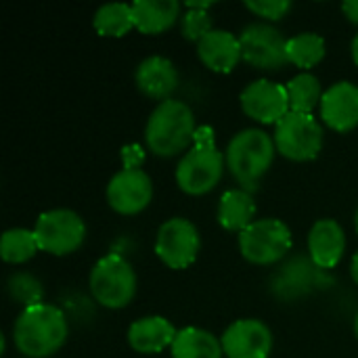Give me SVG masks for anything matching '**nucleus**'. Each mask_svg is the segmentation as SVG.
<instances>
[{"instance_id": "nucleus-1", "label": "nucleus", "mask_w": 358, "mask_h": 358, "mask_svg": "<svg viewBox=\"0 0 358 358\" xmlns=\"http://www.w3.org/2000/svg\"><path fill=\"white\" fill-rule=\"evenodd\" d=\"M69 336L67 317L52 304L23 308L13 327L17 350L25 358H48L63 348Z\"/></svg>"}, {"instance_id": "nucleus-2", "label": "nucleus", "mask_w": 358, "mask_h": 358, "mask_svg": "<svg viewBox=\"0 0 358 358\" xmlns=\"http://www.w3.org/2000/svg\"><path fill=\"white\" fill-rule=\"evenodd\" d=\"M195 115L185 101H162L145 126V143L153 155L174 157L195 143Z\"/></svg>"}, {"instance_id": "nucleus-3", "label": "nucleus", "mask_w": 358, "mask_h": 358, "mask_svg": "<svg viewBox=\"0 0 358 358\" xmlns=\"http://www.w3.org/2000/svg\"><path fill=\"white\" fill-rule=\"evenodd\" d=\"M227 157L216 147L212 126H199L193 147L185 153L176 168V182L187 195L210 193L222 178Z\"/></svg>"}, {"instance_id": "nucleus-4", "label": "nucleus", "mask_w": 358, "mask_h": 358, "mask_svg": "<svg viewBox=\"0 0 358 358\" xmlns=\"http://www.w3.org/2000/svg\"><path fill=\"white\" fill-rule=\"evenodd\" d=\"M275 138H271L260 128H245L237 132L227 147V168L235 176V180L252 193L262 176L268 172L275 159Z\"/></svg>"}, {"instance_id": "nucleus-5", "label": "nucleus", "mask_w": 358, "mask_h": 358, "mask_svg": "<svg viewBox=\"0 0 358 358\" xmlns=\"http://www.w3.org/2000/svg\"><path fill=\"white\" fill-rule=\"evenodd\" d=\"M90 292L94 300L105 308H124L134 300L136 275L132 264L120 254H109L90 271Z\"/></svg>"}, {"instance_id": "nucleus-6", "label": "nucleus", "mask_w": 358, "mask_h": 358, "mask_svg": "<svg viewBox=\"0 0 358 358\" xmlns=\"http://www.w3.org/2000/svg\"><path fill=\"white\" fill-rule=\"evenodd\" d=\"M239 250L252 264H275L292 250V231L279 218L254 220L243 233H239Z\"/></svg>"}, {"instance_id": "nucleus-7", "label": "nucleus", "mask_w": 358, "mask_h": 358, "mask_svg": "<svg viewBox=\"0 0 358 358\" xmlns=\"http://www.w3.org/2000/svg\"><path fill=\"white\" fill-rule=\"evenodd\" d=\"M275 147L292 162L315 159L323 147V128L313 113L289 111L275 126Z\"/></svg>"}, {"instance_id": "nucleus-8", "label": "nucleus", "mask_w": 358, "mask_h": 358, "mask_svg": "<svg viewBox=\"0 0 358 358\" xmlns=\"http://www.w3.org/2000/svg\"><path fill=\"white\" fill-rule=\"evenodd\" d=\"M34 233L42 252H48L52 256H67L84 243L86 224L73 210L57 208L40 214Z\"/></svg>"}, {"instance_id": "nucleus-9", "label": "nucleus", "mask_w": 358, "mask_h": 358, "mask_svg": "<svg viewBox=\"0 0 358 358\" xmlns=\"http://www.w3.org/2000/svg\"><path fill=\"white\" fill-rule=\"evenodd\" d=\"M243 61L256 69L277 71L287 61V40L271 23H250L239 34Z\"/></svg>"}, {"instance_id": "nucleus-10", "label": "nucleus", "mask_w": 358, "mask_h": 358, "mask_svg": "<svg viewBox=\"0 0 358 358\" xmlns=\"http://www.w3.org/2000/svg\"><path fill=\"white\" fill-rule=\"evenodd\" d=\"M199 243L197 227L191 220L176 216L159 227L155 237V254L168 268L180 271L195 262Z\"/></svg>"}, {"instance_id": "nucleus-11", "label": "nucleus", "mask_w": 358, "mask_h": 358, "mask_svg": "<svg viewBox=\"0 0 358 358\" xmlns=\"http://www.w3.org/2000/svg\"><path fill=\"white\" fill-rule=\"evenodd\" d=\"M239 101H241V109L245 111V115H250L252 120L260 124L277 126L292 111L285 86L271 82V80L250 82L241 90Z\"/></svg>"}, {"instance_id": "nucleus-12", "label": "nucleus", "mask_w": 358, "mask_h": 358, "mask_svg": "<svg viewBox=\"0 0 358 358\" xmlns=\"http://www.w3.org/2000/svg\"><path fill=\"white\" fill-rule=\"evenodd\" d=\"M153 197L151 176L141 168H124L113 174L107 185V201L109 206L124 216H132L143 212Z\"/></svg>"}, {"instance_id": "nucleus-13", "label": "nucleus", "mask_w": 358, "mask_h": 358, "mask_svg": "<svg viewBox=\"0 0 358 358\" xmlns=\"http://www.w3.org/2000/svg\"><path fill=\"white\" fill-rule=\"evenodd\" d=\"M220 342L229 358H268L273 350V334L260 319L235 321L227 327Z\"/></svg>"}, {"instance_id": "nucleus-14", "label": "nucleus", "mask_w": 358, "mask_h": 358, "mask_svg": "<svg viewBox=\"0 0 358 358\" xmlns=\"http://www.w3.org/2000/svg\"><path fill=\"white\" fill-rule=\"evenodd\" d=\"M321 117L336 132H350L358 126V86L342 80L331 84L321 99Z\"/></svg>"}, {"instance_id": "nucleus-15", "label": "nucleus", "mask_w": 358, "mask_h": 358, "mask_svg": "<svg viewBox=\"0 0 358 358\" xmlns=\"http://www.w3.org/2000/svg\"><path fill=\"white\" fill-rule=\"evenodd\" d=\"M134 82H136V88L145 96L162 103V101L172 99V92L178 88V71L170 59L151 55L138 63Z\"/></svg>"}, {"instance_id": "nucleus-16", "label": "nucleus", "mask_w": 358, "mask_h": 358, "mask_svg": "<svg viewBox=\"0 0 358 358\" xmlns=\"http://www.w3.org/2000/svg\"><path fill=\"white\" fill-rule=\"evenodd\" d=\"M346 250V235L340 222L334 218H321L308 233V252L313 264L319 268H334L342 260Z\"/></svg>"}, {"instance_id": "nucleus-17", "label": "nucleus", "mask_w": 358, "mask_h": 358, "mask_svg": "<svg viewBox=\"0 0 358 358\" xmlns=\"http://www.w3.org/2000/svg\"><path fill=\"white\" fill-rule=\"evenodd\" d=\"M197 55H199L201 63L216 73L233 71L237 67V63L243 59L239 38L227 29L208 31L197 42Z\"/></svg>"}, {"instance_id": "nucleus-18", "label": "nucleus", "mask_w": 358, "mask_h": 358, "mask_svg": "<svg viewBox=\"0 0 358 358\" xmlns=\"http://www.w3.org/2000/svg\"><path fill=\"white\" fill-rule=\"evenodd\" d=\"M174 325L164 317H143L128 327V344L134 352L157 355L174 344L176 340Z\"/></svg>"}, {"instance_id": "nucleus-19", "label": "nucleus", "mask_w": 358, "mask_h": 358, "mask_svg": "<svg viewBox=\"0 0 358 358\" xmlns=\"http://www.w3.org/2000/svg\"><path fill=\"white\" fill-rule=\"evenodd\" d=\"M134 27L143 34H162L180 17L178 0H134Z\"/></svg>"}, {"instance_id": "nucleus-20", "label": "nucleus", "mask_w": 358, "mask_h": 358, "mask_svg": "<svg viewBox=\"0 0 358 358\" xmlns=\"http://www.w3.org/2000/svg\"><path fill=\"white\" fill-rule=\"evenodd\" d=\"M172 358H222V342L206 329L185 327L176 334L174 344L170 346Z\"/></svg>"}, {"instance_id": "nucleus-21", "label": "nucleus", "mask_w": 358, "mask_h": 358, "mask_svg": "<svg viewBox=\"0 0 358 358\" xmlns=\"http://www.w3.org/2000/svg\"><path fill=\"white\" fill-rule=\"evenodd\" d=\"M256 203L252 193L245 189H231L220 197L218 203V222L227 231H239L243 233L254 220Z\"/></svg>"}, {"instance_id": "nucleus-22", "label": "nucleus", "mask_w": 358, "mask_h": 358, "mask_svg": "<svg viewBox=\"0 0 358 358\" xmlns=\"http://www.w3.org/2000/svg\"><path fill=\"white\" fill-rule=\"evenodd\" d=\"M285 90L289 96L292 111H298V113H313V109L321 105V99L325 92L321 86V80L310 71H302L296 78H292L285 84Z\"/></svg>"}, {"instance_id": "nucleus-23", "label": "nucleus", "mask_w": 358, "mask_h": 358, "mask_svg": "<svg viewBox=\"0 0 358 358\" xmlns=\"http://www.w3.org/2000/svg\"><path fill=\"white\" fill-rule=\"evenodd\" d=\"M92 25L101 36H126L134 27V13L132 4L126 2H109L96 8L92 17Z\"/></svg>"}, {"instance_id": "nucleus-24", "label": "nucleus", "mask_w": 358, "mask_h": 358, "mask_svg": "<svg viewBox=\"0 0 358 358\" xmlns=\"http://www.w3.org/2000/svg\"><path fill=\"white\" fill-rule=\"evenodd\" d=\"M287 61L300 69H310L325 57V40L315 31H302L287 38Z\"/></svg>"}, {"instance_id": "nucleus-25", "label": "nucleus", "mask_w": 358, "mask_h": 358, "mask_svg": "<svg viewBox=\"0 0 358 358\" xmlns=\"http://www.w3.org/2000/svg\"><path fill=\"white\" fill-rule=\"evenodd\" d=\"M36 233L27 229H8L0 237V256L8 264H23L38 252Z\"/></svg>"}, {"instance_id": "nucleus-26", "label": "nucleus", "mask_w": 358, "mask_h": 358, "mask_svg": "<svg viewBox=\"0 0 358 358\" xmlns=\"http://www.w3.org/2000/svg\"><path fill=\"white\" fill-rule=\"evenodd\" d=\"M6 287H8L10 298L17 304H23L25 308L42 304L44 289H42L40 281L36 277H31L29 273H15V275H10Z\"/></svg>"}, {"instance_id": "nucleus-27", "label": "nucleus", "mask_w": 358, "mask_h": 358, "mask_svg": "<svg viewBox=\"0 0 358 358\" xmlns=\"http://www.w3.org/2000/svg\"><path fill=\"white\" fill-rule=\"evenodd\" d=\"M180 29L182 36L191 42H199L208 31H212V17L208 10H197V8H187L185 17H180Z\"/></svg>"}, {"instance_id": "nucleus-28", "label": "nucleus", "mask_w": 358, "mask_h": 358, "mask_svg": "<svg viewBox=\"0 0 358 358\" xmlns=\"http://www.w3.org/2000/svg\"><path fill=\"white\" fill-rule=\"evenodd\" d=\"M245 8L262 19L279 21L281 17L287 15V10L292 8V2L289 0H245Z\"/></svg>"}, {"instance_id": "nucleus-29", "label": "nucleus", "mask_w": 358, "mask_h": 358, "mask_svg": "<svg viewBox=\"0 0 358 358\" xmlns=\"http://www.w3.org/2000/svg\"><path fill=\"white\" fill-rule=\"evenodd\" d=\"M342 10H344V15L348 17V21H352V23H357L358 25V0H348V2H344V4H342Z\"/></svg>"}, {"instance_id": "nucleus-30", "label": "nucleus", "mask_w": 358, "mask_h": 358, "mask_svg": "<svg viewBox=\"0 0 358 358\" xmlns=\"http://www.w3.org/2000/svg\"><path fill=\"white\" fill-rule=\"evenodd\" d=\"M185 6L187 8H197V10H208L212 6V2L210 0H203V2H185Z\"/></svg>"}, {"instance_id": "nucleus-31", "label": "nucleus", "mask_w": 358, "mask_h": 358, "mask_svg": "<svg viewBox=\"0 0 358 358\" xmlns=\"http://www.w3.org/2000/svg\"><path fill=\"white\" fill-rule=\"evenodd\" d=\"M350 275H352V281L358 285V252L352 256V264H350Z\"/></svg>"}, {"instance_id": "nucleus-32", "label": "nucleus", "mask_w": 358, "mask_h": 358, "mask_svg": "<svg viewBox=\"0 0 358 358\" xmlns=\"http://www.w3.org/2000/svg\"><path fill=\"white\" fill-rule=\"evenodd\" d=\"M350 48H352V61L357 63V67H358V34L355 36V40H352V46H350Z\"/></svg>"}, {"instance_id": "nucleus-33", "label": "nucleus", "mask_w": 358, "mask_h": 358, "mask_svg": "<svg viewBox=\"0 0 358 358\" xmlns=\"http://www.w3.org/2000/svg\"><path fill=\"white\" fill-rule=\"evenodd\" d=\"M355 336L358 338V313H357V317H355Z\"/></svg>"}, {"instance_id": "nucleus-34", "label": "nucleus", "mask_w": 358, "mask_h": 358, "mask_svg": "<svg viewBox=\"0 0 358 358\" xmlns=\"http://www.w3.org/2000/svg\"><path fill=\"white\" fill-rule=\"evenodd\" d=\"M355 227H357V233H358V208H357V216H355Z\"/></svg>"}]
</instances>
